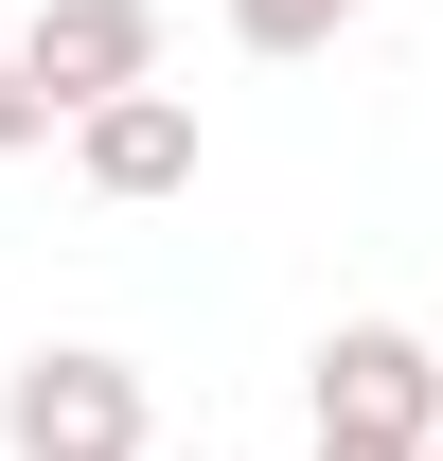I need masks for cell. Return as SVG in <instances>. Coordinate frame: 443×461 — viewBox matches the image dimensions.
<instances>
[{
  "mask_svg": "<svg viewBox=\"0 0 443 461\" xmlns=\"http://www.w3.org/2000/svg\"><path fill=\"white\" fill-rule=\"evenodd\" d=\"M142 426H160V391L107 338H54L0 373V461H142Z\"/></svg>",
  "mask_w": 443,
  "mask_h": 461,
  "instance_id": "1",
  "label": "cell"
},
{
  "mask_svg": "<svg viewBox=\"0 0 443 461\" xmlns=\"http://www.w3.org/2000/svg\"><path fill=\"white\" fill-rule=\"evenodd\" d=\"M302 408H320V461L443 444V355L408 338V320H337V338H320V373H302Z\"/></svg>",
  "mask_w": 443,
  "mask_h": 461,
  "instance_id": "2",
  "label": "cell"
},
{
  "mask_svg": "<svg viewBox=\"0 0 443 461\" xmlns=\"http://www.w3.org/2000/svg\"><path fill=\"white\" fill-rule=\"evenodd\" d=\"M18 71L54 89V124L107 107V89H142V71H160V0H36V18H18Z\"/></svg>",
  "mask_w": 443,
  "mask_h": 461,
  "instance_id": "3",
  "label": "cell"
},
{
  "mask_svg": "<svg viewBox=\"0 0 443 461\" xmlns=\"http://www.w3.org/2000/svg\"><path fill=\"white\" fill-rule=\"evenodd\" d=\"M71 160H89V195H124V213H142V195H195V89L142 71L107 107H71Z\"/></svg>",
  "mask_w": 443,
  "mask_h": 461,
  "instance_id": "4",
  "label": "cell"
},
{
  "mask_svg": "<svg viewBox=\"0 0 443 461\" xmlns=\"http://www.w3.org/2000/svg\"><path fill=\"white\" fill-rule=\"evenodd\" d=\"M355 18H373V0H231V36H249V54H337Z\"/></svg>",
  "mask_w": 443,
  "mask_h": 461,
  "instance_id": "5",
  "label": "cell"
},
{
  "mask_svg": "<svg viewBox=\"0 0 443 461\" xmlns=\"http://www.w3.org/2000/svg\"><path fill=\"white\" fill-rule=\"evenodd\" d=\"M36 142H54V89H36V71H18V36H0V160H36Z\"/></svg>",
  "mask_w": 443,
  "mask_h": 461,
  "instance_id": "6",
  "label": "cell"
},
{
  "mask_svg": "<svg viewBox=\"0 0 443 461\" xmlns=\"http://www.w3.org/2000/svg\"><path fill=\"white\" fill-rule=\"evenodd\" d=\"M390 461H443V444H390Z\"/></svg>",
  "mask_w": 443,
  "mask_h": 461,
  "instance_id": "7",
  "label": "cell"
}]
</instances>
